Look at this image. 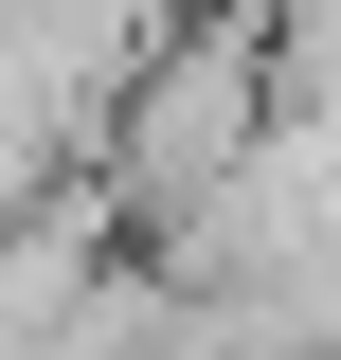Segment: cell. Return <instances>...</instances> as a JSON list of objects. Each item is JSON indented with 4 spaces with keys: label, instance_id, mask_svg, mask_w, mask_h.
I'll return each instance as SVG.
<instances>
[{
    "label": "cell",
    "instance_id": "6da1fadb",
    "mask_svg": "<svg viewBox=\"0 0 341 360\" xmlns=\"http://www.w3.org/2000/svg\"><path fill=\"white\" fill-rule=\"evenodd\" d=\"M252 144H269V18H162V37L126 54V90L90 108L72 198L126 234V252H162L180 217H215V198L252 180Z\"/></svg>",
    "mask_w": 341,
    "mask_h": 360
},
{
    "label": "cell",
    "instance_id": "7a4b0ae2",
    "mask_svg": "<svg viewBox=\"0 0 341 360\" xmlns=\"http://www.w3.org/2000/svg\"><path fill=\"white\" fill-rule=\"evenodd\" d=\"M269 127L341 162V0H323V18H269Z\"/></svg>",
    "mask_w": 341,
    "mask_h": 360
}]
</instances>
